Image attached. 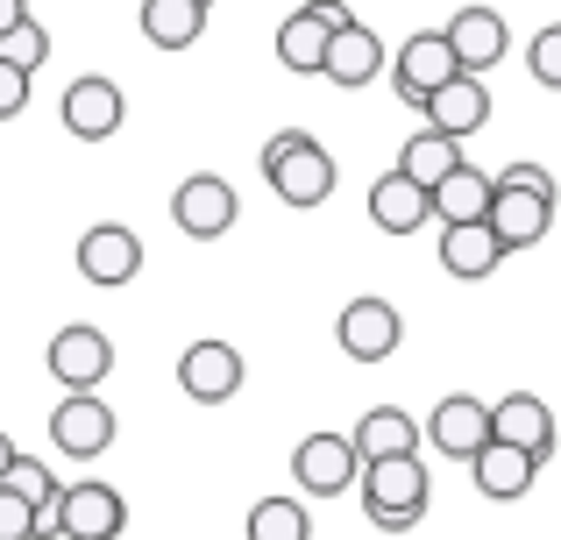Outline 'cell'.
<instances>
[{
  "instance_id": "cell-1",
  "label": "cell",
  "mask_w": 561,
  "mask_h": 540,
  "mask_svg": "<svg viewBox=\"0 0 561 540\" xmlns=\"http://www.w3.org/2000/svg\"><path fill=\"white\" fill-rule=\"evenodd\" d=\"M554 221V171L548 164H505L491 193V228L505 250H534Z\"/></svg>"
},
{
  "instance_id": "cell-2",
  "label": "cell",
  "mask_w": 561,
  "mask_h": 540,
  "mask_svg": "<svg viewBox=\"0 0 561 540\" xmlns=\"http://www.w3.org/2000/svg\"><path fill=\"white\" fill-rule=\"evenodd\" d=\"M426 498H434V484H426L420 456L363 462V513H370L377 533H412L426 519Z\"/></svg>"
},
{
  "instance_id": "cell-3",
  "label": "cell",
  "mask_w": 561,
  "mask_h": 540,
  "mask_svg": "<svg viewBox=\"0 0 561 540\" xmlns=\"http://www.w3.org/2000/svg\"><path fill=\"white\" fill-rule=\"evenodd\" d=\"M263 179H271V193L285 199V207L306 214L334 193V157H328V142H313L306 128H285V136L263 142Z\"/></svg>"
},
{
  "instance_id": "cell-4",
  "label": "cell",
  "mask_w": 561,
  "mask_h": 540,
  "mask_svg": "<svg viewBox=\"0 0 561 540\" xmlns=\"http://www.w3.org/2000/svg\"><path fill=\"white\" fill-rule=\"evenodd\" d=\"M234 221H242V199H234L228 179H214V171H192V179H179V193H171V228H179V235L220 242Z\"/></svg>"
},
{
  "instance_id": "cell-5",
  "label": "cell",
  "mask_w": 561,
  "mask_h": 540,
  "mask_svg": "<svg viewBox=\"0 0 561 540\" xmlns=\"http://www.w3.org/2000/svg\"><path fill=\"white\" fill-rule=\"evenodd\" d=\"M348 22H356L348 0H306V8H291L285 22H277V65L285 71H320L334 28H348Z\"/></svg>"
},
{
  "instance_id": "cell-6",
  "label": "cell",
  "mask_w": 561,
  "mask_h": 540,
  "mask_svg": "<svg viewBox=\"0 0 561 540\" xmlns=\"http://www.w3.org/2000/svg\"><path fill=\"white\" fill-rule=\"evenodd\" d=\"M455 71H462V57H455L448 28H420V36H405V50L391 57V93L412 100V107H426Z\"/></svg>"
},
{
  "instance_id": "cell-7",
  "label": "cell",
  "mask_w": 561,
  "mask_h": 540,
  "mask_svg": "<svg viewBox=\"0 0 561 540\" xmlns=\"http://www.w3.org/2000/svg\"><path fill=\"white\" fill-rule=\"evenodd\" d=\"M57 122H65V136H79V142H107V136H122L128 100H122V85H114L107 71H85V79L65 85V100H57Z\"/></svg>"
},
{
  "instance_id": "cell-8",
  "label": "cell",
  "mask_w": 561,
  "mask_h": 540,
  "mask_svg": "<svg viewBox=\"0 0 561 540\" xmlns=\"http://www.w3.org/2000/svg\"><path fill=\"white\" fill-rule=\"evenodd\" d=\"M114 434H122V420H114V405L100 399V391H65L50 413V441L65 448L71 462H93L114 448Z\"/></svg>"
},
{
  "instance_id": "cell-9",
  "label": "cell",
  "mask_w": 561,
  "mask_h": 540,
  "mask_svg": "<svg viewBox=\"0 0 561 540\" xmlns=\"http://www.w3.org/2000/svg\"><path fill=\"white\" fill-rule=\"evenodd\" d=\"M122 533H128L122 491L100 484V476L65 484V498H57V540H122Z\"/></svg>"
},
{
  "instance_id": "cell-10",
  "label": "cell",
  "mask_w": 561,
  "mask_h": 540,
  "mask_svg": "<svg viewBox=\"0 0 561 540\" xmlns=\"http://www.w3.org/2000/svg\"><path fill=\"white\" fill-rule=\"evenodd\" d=\"M291 476H299V491H313V498H342L348 484H363V456L348 434H306L299 448H291Z\"/></svg>"
},
{
  "instance_id": "cell-11",
  "label": "cell",
  "mask_w": 561,
  "mask_h": 540,
  "mask_svg": "<svg viewBox=\"0 0 561 540\" xmlns=\"http://www.w3.org/2000/svg\"><path fill=\"white\" fill-rule=\"evenodd\" d=\"M242 377H249V363L234 342H192L179 356V391L192 405H228L242 391Z\"/></svg>"
},
{
  "instance_id": "cell-12",
  "label": "cell",
  "mask_w": 561,
  "mask_h": 540,
  "mask_svg": "<svg viewBox=\"0 0 561 540\" xmlns=\"http://www.w3.org/2000/svg\"><path fill=\"white\" fill-rule=\"evenodd\" d=\"M334 342L348 348V363H383L405 342V320H398L391 299H348L342 320H334Z\"/></svg>"
},
{
  "instance_id": "cell-13",
  "label": "cell",
  "mask_w": 561,
  "mask_h": 540,
  "mask_svg": "<svg viewBox=\"0 0 561 540\" xmlns=\"http://www.w3.org/2000/svg\"><path fill=\"white\" fill-rule=\"evenodd\" d=\"M426 441H434L448 462H469V456H483V448L497 441V427H491V405H483V399H469V391L440 399V405H434V420H426Z\"/></svg>"
},
{
  "instance_id": "cell-14",
  "label": "cell",
  "mask_w": 561,
  "mask_h": 540,
  "mask_svg": "<svg viewBox=\"0 0 561 540\" xmlns=\"http://www.w3.org/2000/svg\"><path fill=\"white\" fill-rule=\"evenodd\" d=\"M114 370V342L100 328H57L50 334V377L65 391H100Z\"/></svg>"
},
{
  "instance_id": "cell-15",
  "label": "cell",
  "mask_w": 561,
  "mask_h": 540,
  "mask_svg": "<svg viewBox=\"0 0 561 540\" xmlns=\"http://www.w3.org/2000/svg\"><path fill=\"white\" fill-rule=\"evenodd\" d=\"M142 271V242H136V228H122V221H100V228H85L79 235V277L85 285H128V277Z\"/></svg>"
},
{
  "instance_id": "cell-16",
  "label": "cell",
  "mask_w": 561,
  "mask_h": 540,
  "mask_svg": "<svg viewBox=\"0 0 561 540\" xmlns=\"http://www.w3.org/2000/svg\"><path fill=\"white\" fill-rule=\"evenodd\" d=\"M370 221L383 228V235H420L426 221H434V185L405 179V171H383V179L370 185Z\"/></svg>"
},
{
  "instance_id": "cell-17",
  "label": "cell",
  "mask_w": 561,
  "mask_h": 540,
  "mask_svg": "<svg viewBox=\"0 0 561 540\" xmlns=\"http://www.w3.org/2000/svg\"><path fill=\"white\" fill-rule=\"evenodd\" d=\"M448 43H455V57H462V71H491V65H505L512 28H505L497 8H455L448 14Z\"/></svg>"
},
{
  "instance_id": "cell-18",
  "label": "cell",
  "mask_w": 561,
  "mask_h": 540,
  "mask_svg": "<svg viewBox=\"0 0 561 540\" xmlns=\"http://www.w3.org/2000/svg\"><path fill=\"white\" fill-rule=\"evenodd\" d=\"M505 242H497V228L491 221H455V228H440V271L448 277H462V285H477V277H491L497 264H505Z\"/></svg>"
},
{
  "instance_id": "cell-19",
  "label": "cell",
  "mask_w": 561,
  "mask_h": 540,
  "mask_svg": "<svg viewBox=\"0 0 561 540\" xmlns=\"http://www.w3.org/2000/svg\"><path fill=\"white\" fill-rule=\"evenodd\" d=\"M491 427H497V441L526 448L534 462L554 456V413H548V399H534V391H512V399H497V405H491Z\"/></svg>"
},
{
  "instance_id": "cell-20",
  "label": "cell",
  "mask_w": 561,
  "mask_h": 540,
  "mask_svg": "<svg viewBox=\"0 0 561 540\" xmlns=\"http://www.w3.org/2000/svg\"><path fill=\"white\" fill-rule=\"evenodd\" d=\"M469 476H477V491L491 505H512V498H526V491H534L540 462L526 456V448H512V441H491L483 456H469Z\"/></svg>"
},
{
  "instance_id": "cell-21",
  "label": "cell",
  "mask_w": 561,
  "mask_h": 540,
  "mask_svg": "<svg viewBox=\"0 0 561 540\" xmlns=\"http://www.w3.org/2000/svg\"><path fill=\"white\" fill-rule=\"evenodd\" d=\"M420 114H426L434 128H448V136H477V128L491 122V85H483L477 71H455V79L440 85V93L426 100Z\"/></svg>"
},
{
  "instance_id": "cell-22",
  "label": "cell",
  "mask_w": 561,
  "mask_h": 540,
  "mask_svg": "<svg viewBox=\"0 0 561 540\" xmlns=\"http://www.w3.org/2000/svg\"><path fill=\"white\" fill-rule=\"evenodd\" d=\"M383 71V43H377V28L370 22H348V28H334V43H328V65H320V79H334V85H370Z\"/></svg>"
},
{
  "instance_id": "cell-23",
  "label": "cell",
  "mask_w": 561,
  "mask_h": 540,
  "mask_svg": "<svg viewBox=\"0 0 561 540\" xmlns=\"http://www.w3.org/2000/svg\"><path fill=\"white\" fill-rule=\"evenodd\" d=\"M356 456L363 462H383V456H420V420L405 413V405H370V413L356 420Z\"/></svg>"
},
{
  "instance_id": "cell-24",
  "label": "cell",
  "mask_w": 561,
  "mask_h": 540,
  "mask_svg": "<svg viewBox=\"0 0 561 540\" xmlns=\"http://www.w3.org/2000/svg\"><path fill=\"white\" fill-rule=\"evenodd\" d=\"M469 157H462V136H448V128H434L426 122L420 136H405V150H398V171L405 179H420V185H440L448 171H462Z\"/></svg>"
},
{
  "instance_id": "cell-25",
  "label": "cell",
  "mask_w": 561,
  "mask_h": 540,
  "mask_svg": "<svg viewBox=\"0 0 561 540\" xmlns=\"http://www.w3.org/2000/svg\"><path fill=\"white\" fill-rule=\"evenodd\" d=\"M491 193H497V179H483L477 164L448 171V179L434 185V221L440 228H455V221H491Z\"/></svg>"
},
{
  "instance_id": "cell-26",
  "label": "cell",
  "mask_w": 561,
  "mask_h": 540,
  "mask_svg": "<svg viewBox=\"0 0 561 540\" xmlns=\"http://www.w3.org/2000/svg\"><path fill=\"white\" fill-rule=\"evenodd\" d=\"M199 28H206L199 0H142V36H150L157 50H192Z\"/></svg>"
},
{
  "instance_id": "cell-27",
  "label": "cell",
  "mask_w": 561,
  "mask_h": 540,
  "mask_svg": "<svg viewBox=\"0 0 561 540\" xmlns=\"http://www.w3.org/2000/svg\"><path fill=\"white\" fill-rule=\"evenodd\" d=\"M249 540H313V519L299 498H263L249 513Z\"/></svg>"
},
{
  "instance_id": "cell-28",
  "label": "cell",
  "mask_w": 561,
  "mask_h": 540,
  "mask_svg": "<svg viewBox=\"0 0 561 540\" xmlns=\"http://www.w3.org/2000/svg\"><path fill=\"white\" fill-rule=\"evenodd\" d=\"M8 491H22L28 505H57V498H65V484H57L36 456H22V448H14V462H8Z\"/></svg>"
},
{
  "instance_id": "cell-29",
  "label": "cell",
  "mask_w": 561,
  "mask_h": 540,
  "mask_svg": "<svg viewBox=\"0 0 561 540\" xmlns=\"http://www.w3.org/2000/svg\"><path fill=\"white\" fill-rule=\"evenodd\" d=\"M0 57H8L14 71H43V57H50V36H43V22H14L8 36H0Z\"/></svg>"
},
{
  "instance_id": "cell-30",
  "label": "cell",
  "mask_w": 561,
  "mask_h": 540,
  "mask_svg": "<svg viewBox=\"0 0 561 540\" xmlns=\"http://www.w3.org/2000/svg\"><path fill=\"white\" fill-rule=\"evenodd\" d=\"M526 71H534L548 93H561V22H548L534 43H526Z\"/></svg>"
},
{
  "instance_id": "cell-31",
  "label": "cell",
  "mask_w": 561,
  "mask_h": 540,
  "mask_svg": "<svg viewBox=\"0 0 561 540\" xmlns=\"http://www.w3.org/2000/svg\"><path fill=\"white\" fill-rule=\"evenodd\" d=\"M36 513H43V505H28L22 491L0 484V540H36Z\"/></svg>"
},
{
  "instance_id": "cell-32",
  "label": "cell",
  "mask_w": 561,
  "mask_h": 540,
  "mask_svg": "<svg viewBox=\"0 0 561 540\" xmlns=\"http://www.w3.org/2000/svg\"><path fill=\"white\" fill-rule=\"evenodd\" d=\"M22 107H28V71H14L8 57H0V122H14Z\"/></svg>"
},
{
  "instance_id": "cell-33",
  "label": "cell",
  "mask_w": 561,
  "mask_h": 540,
  "mask_svg": "<svg viewBox=\"0 0 561 540\" xmlns=\"http://www.w3.org/2000/svg\"><path fill=\"white\" fill-rule=\"evenodd\" d=\"M22 14H28V0H0V36H8V28L22 22Z\"/></svg>"
},
{
  "instance_id": "cell-34",
  "label": "cell",
  "mask_w": 561,
  "mask_h": 540,
  "mask_svg": "<svg viewBox=\"0 0 561 540\" xmlns=\"http://www.w3.org/2000/svg\"><path fill=\"white\" fill-rule=\"evenodd\" d=\"M8 462H14V441H8V427H0V484H8Z\"/></svg>"
},
{
  "instance_id": "cell-35",
  "label": "cell",
  "mask_w": 561,
  "mask_h": 540,
  "mask_svg": "<svg viewBox=\"0 0 561 540\" xmlns=\"http://www.w3.org/2000/svg\"><path fill=\"white\" fill-rule=\"evenodd\" d=\"M199 8H214V0H199Z\"/></svg>"
}]
</instances>
